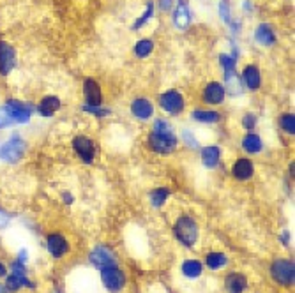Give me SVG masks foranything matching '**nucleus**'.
Masks as SVG:
<instances>
[{"mask_svg": "<svg viewBox=\"0 0 295 293\" xmlns=\"http://www.w3.org/2000/svg\"><path fill=\"white\" fill-rule=\"evenodd\" d=\"M25 154H27V140L20 133H13L9 138L0 143V161L6 165H18L23 161Z\"/></svg>", "mask_w": 295, "mask_h": 293, "instance_id": "3", "label": "nucleus"}, {"mask_svg": "<svg viewBox=\"0 0 295 293\" xmlns=\"http://www.w3.org/2000/svg\"><path fill=\"white\" fill-rule=\"evenodd\" d=\"M241 81L244 83V87L248 88V90H251V92L260 90V87H261V73H260V69H258V66H254V64L246 66L244 71H242Z\"/></svg>", "mask_w": 295, "mask_h": 293, "instance_id": "19", "label": "nucleus"}, {"mask_svg": "<svg viewBox=\"0 0 295 293\" xmlns=\"http://www.w3.org/2000/svg\"><path fill=\"white\" fill-rule=\"evenodd\" d=\"M71 147L75 150L76 157L83 162V165H92L95 159V154H97V147H95V142L90 140L88 136L78 135L73 138Z\"/></svg>", "mask_w": 295, "mask_h": 293, "instance_id": "9", "label": "nucleus"}, {"mask_svg": "<svg viewBox=\"0 0 295 293\" xmlns=\"http://www.w3.org/2000/svg\"><path fill=\"white\" fill-rule=\"evenodd\" d=\"M228 256L221 251H209L207 254L204 256V265L211 270H221L228 265Z\"/></svg>", "mask_w": 295, "mask_h": 293, "instance_id": "25", "label": "nucleus"}, {"mask_svg": "<svg viewBox=\"0 0 295 293\" xmlns=\"http://www.w3.org/2000/svg\"><path fill=\"white\" fill-rule=\"evenodd\" d=\"M244 11H249V13H251V11H253L251 2H248V0H246V2H244Z\"/></svg>", "mask_w": 295, "mask_h": 293, "instance_id": "42", "label": "nucleus"}, {"mask_svg": "<svg viewBox=\"0 0 295 293\" xmlns=\"http://www.w3.org/2000/svg\"><path fill=\"white\" fill-rule=\"evenodd\" d=\"M55 293H62V291H60V288H57V290H55Z\"/></svg>", "mask_w": 295, "mask_h": 293, "instance_id": "44", "label": "nucleus"}, {"mask_svg": "<svg viewBox=\"0 0 295 293\" xmlns=\"http://www.w3.org/2000/svg\"><path fill=\"white\" fill-rule=\"evenodd\" d=\"M173 235H175L177 242L191 249L200 239V226L191 214H180L173 222Z\"/></svg>", "mask_w": 295, "mask_h": 293, "instance_id": "2", "label": "nucleus"}, {"mask_svg": "<svg viewBox=\"0 0 295 293\" xmlns=\"http://www.w3.org/2000/svg\"><path fill=\"white\" fill-rule=\"evenodd\" d=\"M200 155H202V162H204L205 168L214 170V168H217V165H219V161H221V148L219 145H205V147H202Z\"/></svg>", "mask_w": 295, "mask_h": 293, "instance_id": "21", "label": "nucleus"}, {"mask_svg": "<svg viewBox=\"0 0 295 293\" xmlns=\"http://www.w3.org/2000/svg\"><path fill=\"white\" fill-rule=\"evenodd\" d=\"M4 108L7 110V113H9L11 120L14 122V125L28 124L36 113V105L27 101H20V99H7L4 103Z\"/></svg>", "mask_w": 295, "mask_h": 293, "instance_id": "5", "label": "nucleus"}, {"mask_svg": "<svg viewBox=\"0 0 295 293\" xmlns=\"http://www.w3.org/2000/svg\"><path fill=\"white\" fill-rule=\"evenodd\" d=\"M152 16H154V2H152V0H149V2H147V7H145V13H143L142 16H140L138 20H136L135 23L131 25V28H133V30H140V28L145 27V25L149 23V20Z\"/></svg>", "mask_w": 295, "mask_h": 293, "instance_id": "30", "label": "nucleus"}, {"mask_svg": "<svg viewBox=\"0 0 295 293\" xmlns=\"http://www.w3.org/2000/svg\"><path fill=\"white\" fill-rule=\"evenodd\" d=\"M230 173L235 180H239V182H248V180H251L254 175V162L249 157L235 159V162L232 165Z\"/></svg>", "mask_w": 295, "mask_h": 293, "instance_id": "13", "label": "nucleus"}, {"mask_svg": "<svg viewBox=\"0 0 295 293\" xmlns=\"http://www.w3.org/2000/svg\"><path fill=\"white\" fill-rule=\"evenodd\" d=\"M279 240H281L283 246H285V247L290 246V232H288V230H283L281 235H279Z\"/></svg>", "mask_w": 295, "mask_h": 293, "instance_id": "39", "label": "nucleus"}, {"mask_svg": "<svg viewBox=\"0 0 295 293\" xmlns=\"http://www.w3.org/2000/svg\"><path fill=\"white\" fill-rule=\"evenodd\" d=\"M179 145V136L167 118H157L147 136V147L159 155H170Z\"/></svg>", "mask_w": 295, "mask_h": 293, "instance_id": "1", "label": "nucleus"}, {"mask_svg": "<svg viewBox=\"0 0 295 293\" xmlns=\"http://www.w3.org/2000/svg\"><path fill=\"white\" fill-rule=\"evenodd\" d=\"M14 125V122L11 120V117H9V113H7V110L4 108V105L0 106V129H9V127H13Z\"/></svg>", "mask_w": 295, "mask_h": 293, "instance_id": "36", "label": "nucleus"}, {"mask_svg": "<svg viewBox=\"0 0 295 293\" xmlns=\"http://www.w3.org/2000/svg\"><path fill=\"white\" fill-rule=\"evenodd\" d=\"M4 286L9 293H20L21 290H36V283L30 279V274H16L7 272L4 277Z\"/></svg>", "mask_w": 295, "mask_h": 293, "instance_id": "12", "label": "nucleus"}, {"mask_svg": "<svg viewBox=\"0 0 295 293\" xmlns=\"http://www.w3.org/2000/svg\"><path fill=\"white\" fill-rule=\"evenodd\" d=\"M219 64L223 68V73H224V88L226 92L230 94H241V80L237 76V60L232 58L230 55L226 53H221L219 55Z\"/></svg>", "mask_w": 295, "mask_h": 293, "instance_id": "6", "label": "nucleus"}, {"mask_svg": "<svg viewBox=\"0 0 295 293\" xmlns=\"http://www.w3.org/2000/svg\"><path fill=\"white\" fill-rule=\"evenodd\" d=\"M189 23H191V11L186 2H180L177 6L175 13H173V25L177 28H180V30H184V28L189 27Z\"/></svg>", "mask_w": 295, "mask_h": 293, "instance_id": "26", "label": "nucleus"}, {"mask_svg": "<svg viewBox=\"0 0 295 293\" xmlns=\"http://www.w3.org/2000/svg\"><path fill=\"white\" fill-rule=\"evenodd\" d=\"M14 68H16V50L13 44L0 41V74L9 76Z\"/></svg>", "mask_w": 295, "mask_h": 293, "instance_id": "14", "label": "nucleus"}, {"mask_svg": "<svg viewBox=\"0 0 295 293\" xmlns=\"http://www.w3.org/2000/svg\"><path fill=\"white\" fill-rule=\"evenodd\" d=\"M46 251L53 259H62L71 253V242L60 232H50L46 235Z\"/></svg>", "mask_w": 295, "mask_h": 293, "instance_id": "8", "label": "nucleus"}, {"mask_svg": "<svg viewBox=\"0 0 295 293\" xmlns=\"http://www.w3.org/2000/svg\"><path fill=\"white\" fill-rule=\"evenodd\" d=\"M131 115L136 118V120H142V122H147L154 117V105L152 101L145 97H138L131 103Z\"/></svg>", "mask_w": 295, "mask_h": 293, "instance_id": "17", "label": "nucleus"}, {"mask_svg": "<svg viewBox=\"0 0 295 293\" xmlns=\"http://www.w3.org/2000/svg\"><path fill=\"white\" fill-rule=\"evenodd\" d=\"M157 6H159V9L163 11V13H170L173 7V0H159Z\"/></svg>", "mask_w": 295, "mask_h": 293, "instance_id": "38", "label": "nucleus"}, {"mask_svg": "<svg viewBox=\"0 0 295 293\" xmlns=\"http://www.w3.org/2000/svg\"><path fill=\"white\" fill-rule=\"evenodd\" d=\"M241 147L246 154H260L261 148H264V142H261L260 135H256V133H246L242 136Z\"/></svg>", "mask_w": 295, "mask_h": 293, "instance_id": "24", "label": "nucleus"}, {"mask_svg": "<svg viewBox=\"0 0 295 293\" xmlns=\"http://www.w3.org/2000/svg\"><path fill=\"white\" fill-rule=\"evenodd\" d=\"M7 272H9V269H7V265L6 263L0 259V279H4V277L7 276Z\"/></svg>", "mask_w": 295, "mask_h": 293, "instance_id": "41", "label": "nucleus"}, {"mask_svg": "<svg viewBox=\"0 0 295 293\" xmlns=\"http://www.w3.org/2000/svg\"><path fill=\"white\" fill-rule=\"evenodd\" d=\"M88 262L90 265H94L95 269H106V267H117L119 265V258H117L115 251L108 246H95L92 247V251L88 253Z\"/></svg>", "mask_w": 295, "mask_h": 293, "instance_id": "10", "label": "nucleus"}, {"mask_svg": "<svg viewBox=\"0 0 295 293\" xmlns=\"http://www.w3.org/2000/svg\"><path fill=\"white\" fill-rule=\"evenodd\" d=\"M254 39L261 46H274L276 44V34L269 23H260L254 30Z\"/></svg>", "mask_w": 295, "mask_h": 293, "instance_id": "23", "label": "nucleus"}, {"mask_svg": "<svg viewBox=\"0 0 295 293\" xmlns=\"http://www.w3.org/2000/svg\"><path fill=\"white\" fill-rule=\"evenodd\" d=\"M62 106V101L57 95H44L41 101L36 105V113L43 118H51Z\"/></svg>", "mask_w": 295, "mask_h": 293, "instance_id": "18", "label": "nucleus"}, {"mask_svg": "<svg viewBox=\"0 0 295 293\" xmlns=\"http://www.w3.org/2000/svg\"><path fill=\"white\" fill-rule=\"evenodd\" d=\"M0 293H9V291H7V290H6V286H4V284H2V283H0Z\"/></svg>", "mask_w": 295, "mask_h": 293, "instance_id": "43", "label": "nucleus"}, {"mask_svg": "<svg viewBox=\"0 0 295 293\" xmlns=\"http://www.w3.org/2000/svg\"><path fill=\"white\" fill-rule=\"evenodd\" d=\"M249 288L248 276L242 272H228L224 277V291L226 293H246Z\"/></svg>", "mask_w": 295, "mask_h": 293, "instance_id": "16", "label": "nucleus"}, {"mask_svg": "<svg viewBox=\"0 0 295 293\" xmlns=\"http://www.w3.org/2000/svg\"><path fill=\"white\" fill-rule=\"evenodd\" d=\"M101 283L108 293H120L126 286V274L117 267H106L101 269Z\"/></svg>", "mask_w": 295, "mask_h": 293, "instance_id": "7", "label": "nucleus"}, {"mask_svg": "<svg viewBox=\"0 0 295 293\" xmlns=\"http://www.w3.org/2000/svg\"><path fill=\"white\" fill-rule=\"evenodd\" d=\"M180 272H182L184 277H187V279H198V277L204 274V263L198 262V259L194 258H187L182 262V265H180Z\"/></svg>", "mask_w": 295, "mask_h": 293, "instance_id": "22", "label": "nucleus"}, {"mask_svg": "<svg viewBox=\"0 0 295 293\" xmlns=\"http://www.w3.org/2000/svg\"><path fill=\"white\" fill-rule=\"evenodd\" d=\"M180 138H182L184 145H186L187 148H191V150H198L202 145L200 142H198V138L194 136L193 131H189V129H184L182 133H180Z\"/></svg>", "mask_w": 295, "mask_h": 293, "instance_id": "32", "label": "nucleus"}, {"mask_svg": "<svg viewBox=\"0 0 295 293\" xmlns=\"http://www.w3.org/2000/svg\"><path fill=\"white\" fill-rule=\"evenodd\" d=\"M279 127L283 129V133L288 136L295 135V115L293 113H283L279 117Z\"/></svg>", "mask_w": 295, "mask_h": 293, "instance_id": "31", "label": "nucleus"}, {"mask_svg": "<svg viewBox=\"0 0 295 293\" xmlns=\"http://www.w3.org/2000/svg\"><path fill=\"white\" fill-rule=\"evenodd\" d=\"M219 14H221V20H223L226 25H230L232 21H234V18H232L230 6H228V2H224V0L219 4Z\"/></svg>", "mask_w": 295, "mask_h": 293, "instance_id": "35", "label": "nucleus"}, {"mask_svg": "<svg viewBox=\"0 0 295 293\" xmlns=\"http://www.w3.org/2000/svg\"><path fill=\"white\" fill-rule=\"evenodd\" d=\"M159 108L165 113L170 115H180L186 108V101H184V95L179 90H167L165 94L159 95Z\"/></svg>", "mask_w": 295, "mask_h": 293, "instance_id": "11", "label": "nucleus"}, {"mask_svg": "<svg viewBox=\"0 0 295 293\" xmlns=\"http://www.w3.org/2000/svg\"><path fill=\"white\" fill-rule=\"evenodd\" d=\"M241 124H242V127H244L248 133H253L254 127H256V124H258L256 115H254V113H244V115H242Z\"/></svg>", "mask_w": 295, "mask_h": 293, "instance_id": "34", "label": "nucleus"}, {"mask_svg": "<svg viewBox=\"0 0 295 293\" xmlns=\"http://www.w3.org/2000/svg\"><path fill=\"white\" fill-rule=\"evenodd\" d=\"M224 97H226V88H224V85L219 83V81H211V83L205 85L204 90H202V99H204V103H207V105L217 106L224 101Z\"/></svg>", "mask_w": 295, "mask_h": 293, "instance_id": "15", "label": "nucleus"}, {"mask_svg": "<svg viewBox=\"0 0 295 293\" xmlns=\"http://www.w3.org/2000/svg\"><path fill=\"white\" fill-rule=\"evenodd\" d=\"M83 111H87L88 115H94L95 118H105V117H108V115H112V110L105 108L103 105L101 106H88V105H85Z\"/></svg>", "mask_w": 295, "mask_h": 293, "instance_id": "33", "label": "nucleus"}, {"mask_svg": "<svg viewBox=\"0 0 295 293\" xmlns=\"http://www.w3.org/2000/svg\"><path fill=\"white\" fill-rule=\"evenodd\" d=\"M191 118L198 124H216V122L221 120V113L214 110H193Z\"/></svg>", "mask_w": 295, "mask_h": 293, "instance_id": "28", "label": "nucleus"}, {"mask_svg": "<svg viewBox=\"0 0 295 293\" xmlns=\"http://www.w3.org/2000/svg\"><path fill=\"white\" fill-rule=\"evenodd\" d=\"M170 194H172L170 187H165V185H161V187H154L152 191L149 192L150 205H152L154 209H161V207H165V203L168 202Z\"/></svg>", "mask_w": 295, "mask_h": 293, "instance_id": "27", "label": "nucleus"}, {"mask_svg": "<svg viewBox=\"0 0 295 293\" xmlns=\"http://www.w3.org/2000/svg\"><path fill=\"white\" fill-rule=\"evenodd\" d=\"M272 281L279 286L293 288L295 284V263L292 258H274L269 267Z\"/></svg>", "mask_w": 295, "mask_h": 293, "instance_id": "4", "label": "nucleus"}, {"mask_svg": "<svg viewBox=\"0 0 295 293\" xmlns=\"http://www.w3.org/2000/svg\"><path fill=\"white\" fill-rule=\"evenodd\" d=\"M62 200H64L68 205H71L73 202H75V198H73V194L69 191H65V192H62Z\"/></svg>", "mask_w": 295, "mask_h": 293, "instance_id": "40", "label": "nucleus"}, {"mask_svg": "<svg viewBox=\"0 0 295 293\" xmlns=\"http://www.w3.org/2000/svg\"><path fill=\"white\" fill-rule=\"evenodd\" d=\"M83 95H85V101H87L88 106H101L103 105V92L101 87L95 80L88 78L85 80L83 83Z\"/></svg>", "mask_w": 295, "mask_h": 293, "instance_id": "20", "label": "nucleus"}, {"mask_svg": "<svg viewBox=\"0 0 295 293\" xmlns=\"http://www.w3.org/2000/svg\"><path fill=\"white\" fill-rule=\"evenodd\" d=\"M154 51V43L150 39H140L133 48V53L138 58H147Z\"/></svg>", "mask_w": 295, "mask_h": 293, "instance_id": "29", "label": "nucleus"}, {"mask_svg": "<svg viewBox=\"0 0 295 293\" xmlns=\"http://www.w3.org/2000/svg\"><path fill=\"white\" fill-rule=\"evenodd\" d=\"M11 219H13V217H11V214L7 212L4 207H0V230L7 228V226H9V222H11Z\"/></svg>", "mask_w": 295, "mask_h": 293, "instance_id": "37", "label": "nucleus"}]
</instances>
